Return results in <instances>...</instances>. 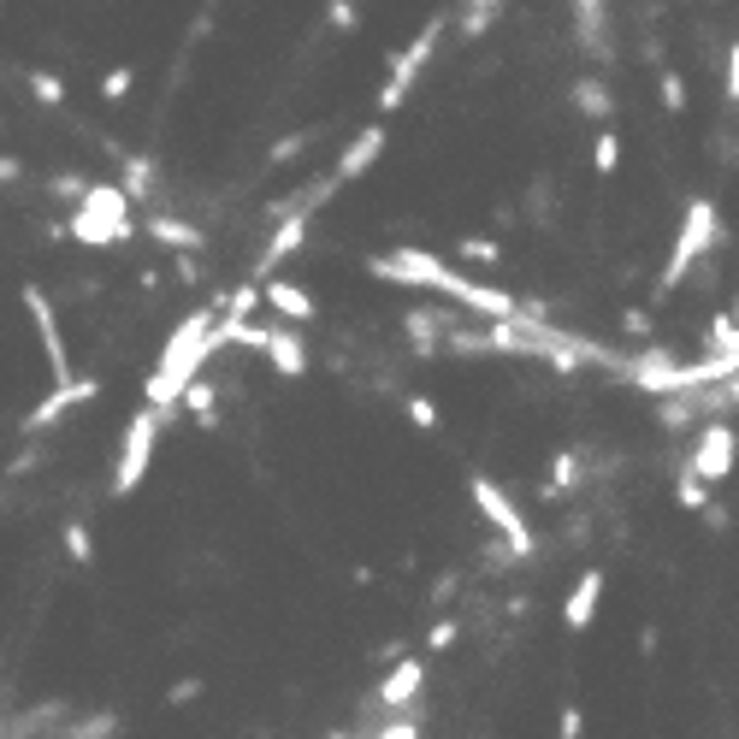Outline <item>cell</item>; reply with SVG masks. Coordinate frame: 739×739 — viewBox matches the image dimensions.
Listing matches in <instances>:
<instances>
[{
    "mask_svg": "<svg viewBox=\"0 0 739 739\" xmlns=\"http://www.w3.org/2000/svg\"><path fill=\"white\" fill-rule=\"evenodd\" d=\"M367 272H373V279H385V284H403V290H438V296L461 302V308H468V314H479V320H509L514 308H521V296H509V290H497V284L468 279V272H456V267L444 261V254H433V249L367 254Z\"/></svg>",
    "mask_w": 739,
    "mask_h": 739,
    "instance_id": "obj_1",
    "label": "cell"
},
{
    "mask_svg": "<svg viewBox=\"0 0 739 739\" xmlns=\"http://www.w3.org/2000/svg\"><path fill=\"white\" fill-rule=\"evenodd\" d=\"M214 320H219V296H214V302H201L196 314H184L178 325H171V337H166L160 361L148 367L143 397H148V408H160L166 420H171V408H178V391L190 385L196 373H208V361L219 355V332H214Z\"/></svg>",
    "mask_w": 739,
    "mask_h": 739,
    "instance_id": "obj_2",
    "label": "cell"
},
{
    "mask_svg": "<svg viewBox=\"0 0 739 739\" xmlns=\"http://www.w3.org/2000/svg\"><path fill=\"white\" fill-rule=\"evenodd\" d=\"M60 231L83 249H118L136 237V201L118 190V184H90V190L72 201V219H65Z\"/></svg>",
    "mask_w": 739,
    "mask_h": 739,
    "instance_id": "obj_3",
    "label": "cell"
},
{
    "mask_svg": "<svg viewBox=\"0 0 739 739\" xmlns=\"http://www.w3.org/2000/svg\"><path fill=\"white\" fill-rule=\"evenodd\" d=\"M716 243H721V208H716L710 196H693V201H686L680 231H675V249H668V261L657 272V302L668 296V290H680L686 279H693V267L710 261Z\"/></svg>",
    "mask_w": 739,
    "mask_h": 739,
    "instance_id": "obj_4",
    "label": "cell"
},
{
    "mask_svg": "<svg viewBox=\"0 0 739 739\" xmlns=\"http://www.w3.org/2000/svg\"><path fill=\"white\" fill-rule=\"evenodd\" d=\"M160 433H166V415L160 408H136V415L125 420V433H118V456H113V473H107V497H136V486L148 479L154 468V450H160Z\"/></svg>",
    "mask_w": 739,
    "mask_h": 739,
    "instance_id": "obj_5",
    "label": "cell"
},
{
    "mask_svg": "<svg viewBox=\"0 0 739 739\" xmlns=\"http://www.w3.org/2000/svg\"><path fill=\"white\" fill-rule=\"evenodd\" d=\"M444 30H450V19H426L420 30H415V42L403 48L397 60H391V77L379 83V113H397L408 95H415V83H420V72L433 65V54H438V42H444Z\"/></svg>",
    "mask_w": 739,
    "mask_h": 739,
    "instance_id": "obj_6",
    "label": "cell"
},
{
    "mask_svg": "<svg viewBox=\"0 0 739 739\" xmlns=\"http://www.w3.org/2000/svg\"><path fill=\"white\" fill-rule=\"evenodd\" d=\"M468 497H473L479 521H491L497 539L509 544V556H532V527H527V514H521V503H514L503 486H497V479L473 473V479H468Z\"/></svg>",
    "mask_w": 739,
    "mask_h": 739,
    "instance_id": "obj_7",
    "label": "cell"
},
{
    "mask_svg": "<svg viewBox=\"0 0 739 739\" xmlns=\"http://www.w3.org/2000/svg\"><path fill=\"white\" fill-rule=\"evenodd\" d=\"M733 444H739V433H733V420H704L698 426V438H693V450H686V468H693L704 486H721V479L733 473Z\"/></svg>",
    "mask_w": 739,
    "mask_h": 739,
    "instance_id": "obj_8",
    "label": "cell"
},
{
    "mask_svg": "<svg viewBox=\"0 0 739 739\" xmlns=\"http://www.w3.org/2000/svg\"><path fill=\"white\" fill-rule=\"evenodd\" d=\"M24 314H30V325H37V337H42V355H48V367H54V385L77 379L72 350H65V332H60V314H54V296H48L42 284H24Z\"/></svg>",
    "mask_w": 739,
    "mask_h": 739,
    "instance_id": "obj_9",
    "label": "cell"
},
{
    "mask_svg": "<svg viewBox=\"0 0 739 739\" xmlns=\"http://www.w3.org/2000/svg\"><path fill=\"white\" fill-rule=\"evenodd\" d=\"M622 379L645 397H668V391H680V355L663 350V343H645L622 361Z\"/></svg>",
    "mask_w": 739,
    "mask_h": 739,
    "instance_id": "obj_10",
    "label": "cell"
},
{
    "mask_svg": "<svg viewBox=\"0 0 739 739\" xmlns=\"http://www.w3.org/2000/svg\"><path fill=\"white\" fill-rule=\"evenodd\" d=\"M308 226H314V201H302V208H290L284 219H272V237H267V249L254 254V267H249V279L261 284V279H272L290 254L302 249V237H308Z\"/></svg>",
    "mask_w": 739,
    "mask_h": 739,
    "instance_id": "obj_11",
    "label": "cell"
},
{
    "mask_svg": "<svg viewBox=\"0 0 739 739\" xmlns=\"http://www.w3.org/2000/svg\"><path fill=\"white\" fill-rule=\"evenodd\" d=\"M90 397H101V379H65V385H54V391H48V397L24 415V433H30V438L48 433V426H60L72 408H83Z\"/></svg>",
    "mask_w": 739,
    "mask_h": 739,
    "instance_id": "obj_12",
    "label": "cell"
},
{
    "mask_svg": "<svg viewBox=\"0 0 739 739\" xmlns=\"http://www.w3.org/2000/svg\"><path fill=\"white\" fill-rule=\"evenodd\" d=\"M574 48L597 65L615 60V42H610V0H574Z\"/></svg>",
    "mask_w": 739,
    "mask_h": 739,
    "instance_id": "obj_13",
    "label": "cell"
},
{
    "mask_svg": "<svg viewBox=\"0 0 739 739\" xmlns=\"http://www.w3.org/2000/svg\"><path fill=\"white\" fill-rule=\"evenodd\" d=\"M420 693H426V663L397 657L385 668V680L373 686V704H379V710H408V704H420Z\"/></svg>",
    "mask_w": 739,
    "mask_h": 739,
    "instance_id": "obj_14",
    "label": "cell"
},
{
    "mask_svg": "<svg viewBox=\"0 0 739 739\" xmlns=\"http://www.w3.org/2000/svg\"><path fill=\"white\" fill-rule=\"evenodd\" d=\"M379 154H385V118L379 125H367V131H355V143L337 154V166H332V184L343 190V184H355V178H367L373 166H379Z\"/></svg>",
    "mask_w": 739,
    "mask_h": 739,
    "instance_id": "obj_15",
    "label": "cell"
},
{
    "mask_svg": "<svg viewBox=\"0 0 739 739\" xmlns=\"http://www.w3.org/2000/svg\"><path fill=\"white\" fill-rule=\"evenodd\" d=\"M261 308H272L284 325H308V320L320 314V302L308 296L296 279H279V272H272V279H261Z\"/></svg>",
    "mask_w": 739,
    "mask_h": 739,
    "instance_id": "obj_16",
    "label": "cell"
},
{
    "mask_svg": "<svg viewBox=\"0 0 739 739\" xmlns=\"http://www.w3.org/2000/svg\"><path fill=\"white\" fill-rule=\"evenodd\" d=\"M456 325V314H444V308H408L403 314V332H408V350L415 355H444V332Z\"/></svg>",
    "mask_w": 739,
    "mask_h": 739,
    "instance_id": "obj_17",
    "label": "cell"
},
{
    "mask_svg": "<svg viewBox=\"0 0 739 739\" xmlns=\"http://www.w3.org/2000/svg\"><path fill=\"white\" fill-rule=\"evenodd\" d=\"M143 231H148V243H160V249H171V254H201L208 249V237H201V226H190V219H178V214H166V208H154L148 219H143Z\"/></svg>",
    "mask_w": 739,
    "mask_h": 739,
    "instance_id": "obj_18",
    "label": "cell"
},
{
    "mask_svg": "<svg viewBox=\"0 0 739 739\" xmlns=\"http://www.w3.org/2000/svg\"><path fill=\"white\" fill-rule=\"evenodd\" d=\"M597 604H604V569H586L574 580V592H569V604H562V627L569 633H586L597 622Z\"/></svg>",
    "mask_w": 739,
    "mask_h": 739,
    "instance_id": "obj_19",
    "label": "cell"
},
{
    "mask_svg": "<svg viewBox=\"0 0 739 739\" xmlns=\"http://www.w3.org/2000/svg\"><path fill=\"white\" fill-rule=\"evenodd\" d=\"M261 355L284 373V379H302L308 373V343H302L296 325H267V350Z\"/></svg>",
    "mask_w": 739,
    "mask_h": 739,
    "instance_id": "obj_20",
    "label": "cell"
},
{
    "mask_svg": "<svg viewBox=\"0 0 739 739\" xmlns=\"http://www.w3.org/2000/svg\"><path fill=\"white\" fill-rule=\"evenodd\" d=\"M569 101H574L580 118H597V125H610V113H615V95H610L604 77H574L569 83Z\"/></svg>",
    "mask_w": 739,
    "mask_h": 739,
    "instance_id": "obj_21",
    "label": "cell"
},
{
    "mask_svg": "<svg viewBox=\"0 0 739 739\" xmlns=\"http://www.w3.org/2000/svg\"><path fill=\"white\" fill-rule=\"evenodd\" d=\"M178 403L196 415V426H201V433H214V426H219V385L208 379V373H196V379L178 391Z\"/></svg>",
    "mask_w": 739,
    "mask_h": 739,
    "instance_id": "obj_22",
    "label": "cell"
},
{
    "mask_svg": "<svg viewBox=\"0 0 739 739\" xmlns=\"http://www.w3.org/2000/svg\"><path fill=\"white\" fill-rule=\"evenodd\" d=\"M154 184H160V160H154V154H125V178H118V190H125L131 201H148Z\"/></svg>",
    "mask_w": 739,
    "mask_h": 739,
    "instance_id": "obj_23",
    "label": "cell"
},
{
    "mask_svg": "<svg viewBox=\"0 0 739 739\" xmlns=\"http://www.w3.org/2000/svg\"><path fill=\"white\" fill-rule=\"evenodd\" d=\"M72 721V716H65ZM118 728H125V716L118 710H90V716H77L72 728H60L54 739H118Z\"/></svg>",
    "mask_w": 739,
    "mask_h": 739,
    "instance_id": "obj_24",
    "label": "cell"
},
{
    "mask_svg": "<svg viewBox=\"0 0 739 739\" xmlns=\"http://www.w3.org/2000/svg\"><path fill=\"white\" fill-rule=\"evenodd\" d=\"M704 355H739V320H733V308H716V320L704 325Z\"/></svg>",
    "mask_w": 739,
    "mask_h": 739,
    "instance_id": "obj_25",
    "label": "cell"
},
{
    "mask_svg": "<svg viewBox=\"0 0 739 739\" xmlns=\"http://www.w3.org/2000/svg\"><path fill=\"white\" fill-rule=\"evenodd\" d=\"M580 486V456L574 450H556V461H550V479H544V503H556V497H569Z\"/></svg>",
    "mask_w": 739,
    "mask_h": 739,
    "instance_id": "obj_26",
    "label": "cell"
},
{
    "mask_svg": "<svg viewBox=\"0 0 739 739\" xmlns=\"http://www.w3.org/2000/svg\"><path fill=\"white\" fill-rule=\"evenodd\" d=\"M497 19H503V7H497V0H468V7H461V24H456V30L473 42V37H486Z\"/></svg>",
    "mask_w": 739,
    "mask_h": 739,
    "instance_id": "obj_27",
    "label": "cell"
},
{
    "mask_svg": "<svg viewBox=\"0 0 739 739\" xmlns=\"http://www.w3.org/2000/svg\"><path fill=\"white\" fill-rule=\"evenodd\" d=\"M361 739H420V710L408 704V710H391V721H379L373 733H361Z\"/></svg>",
    "mask_w": 739,
    "mask_h": 739,
    "instance_id": "obj_28",
    "label": "cell"
},
{
    "mask_svg": "<svg viewBox=\"0 0 739 739\" xmlns=\"http://www.w3.org/2000/svg\"><path fill=\"white\" fill-rule=\"evenodd\" d=\"M60 550L77 562V569H90V562H95V539H90V527H83V521H65V532H60Z\"/></svg>",
    "mask_w": 739,
    "mask_h": 739,
    "instance_id": "obj_29",
    "label": "cell"
},
{
    "mask_svg": "<svg viewBox=\"0 0 739 739\" xmlns=\"http://www.w3.org/2000/svg\"><path fill=\"white\" fill-rule=\"evenodd\" d=\"M456 261H468V267H497V261H503V249H497V237H461V243H456Z\"/></svg>",
    "mask_w": 739,
    "mask_h": 739,
    "instance_id": "obj_30",
    "label": "cell"
},
{
    "mask_svg": "<svg viewBox=\"0 0 739 739\" xmlns=\"http://www.w3.org/2000/svg\"><path fill=\"white\" fill-rule=\"evenodd\" d=\"M314 143H320V131H296V136H279V143L267 148V166H290V160H296V154H308Z\"/></svg>",
    "mask_w": 739,
    "mask_h": 739,
    "instance_id": "obj_31",
    "label": "cell"
},
{
    "mask_svg": "<svg viewBox=\"0 0 739 739\" xmlns=\"http://www.w3.org/2000/svg\"><path fill=\"white\" fill-rule=\"evenodd\" d=\"M675 503H680V509H704V503H710V486H704V479L686 468V461H680V473H675Z\"/></svg>",
    "mask_w": 739,
    "mask_h": 739,
    "instance_id": "obj_32",
    "label": "cell"
},
{
    "mask_svg": "<svg viewBox=\"0 0 739 739\" xmlns=\"http://www.w3.org/2000/svg\"><path fill=\"white\" fill-rule=\"evenodd\" d=\"M657 101H663V113H686V77L675 72V65L657 72Z\"/></svg>",
    "mask_w": 739,
    "mask_h": 739,
    "instance_id": "obj_33",
    "label": "cell"
},
{
    "mask_svg": "<svg viewBox=\"0 0 739 739\" xmlns=\"http://www.w3.org/2000/svg\"><path fill=\"white\" fill-rule=\"evenodd\" d=\"M30 95H37L42 107H65V77H54V72H30Z\"/></svg>",
    "mask_w": 739,
    "mask_h": 739,
    "instance_id": "obj_34",
    "label": "cell"
},
{
    "mask_svg": "<svg viewBox=\"0 0 739 739\" xmlns=\"http://www.w3.org/2000/svg\"><path fill=\"white\" fill-rule=\"evenodd\" d=\"M592 166H597V171H604V178H610V171H615V166H622V136H615V131H597V148H592Z\"/></svg>",
    "mask_w": 739,
    "mask_h": 739,
    "instance_id": "obj_35",
    "label": "cell"
},
{
    "mask_svg": "<svg viewBox=\"0 0 739 739\" xmlns=\"http://www.w3.org/2000/svg\"><path fill=\"white\" fill-rule=\"evenodd\" d=\"M403 408H408V420H415L420 433H438V420H444V415H438V403H433V397H420V391H408V403H403Z\"/></svg>",
    "mask_w": 739,
    "mask_h": 739,
    "instance_id": "obj_36",
    "label": "cell"
},
{
    "mask_svg": "<svg viewBox=\"0 0 739 739\" xmlns=\"http://www.w3.org/2000/svg\"><path fill=\"white\" fill-rule=\"evenodd\" d=\"M201 693H208V680H196V675H178V680L166 686V704H171V710H184V704H196Z\"/></svg>",
    "mask_w": 739,
    "mask_h": 739,
    "instance_id": "obj_37",
    "label": "cell"
},
{
    "mask_svg": "<svg viewBox=\"0 0 739 739\" xmlns=\"http://www.w3.org/2000/svg\"><path fill=\"white\" fill-rule=\"evenodd\" d=\"M461 639V622H450V615H438L433 627H426V650H450Z\"/></svg>",
    "mask_w": 739,
    "mask_h": 739,
    "instance_id": "obj_38",
    "label": "cell"
},
{
    "mask_svg": "<svg viewBox=\"0 0 739 739\" xmlns=\"http://www.w3.org/2000/svg\"><path fill=\"white\" fill-rule=\"evenodd\" d=\"M721 101H728V107L739 101V48L733 42H728V54H721Z\"/></svg>",
    "mask_w": 739,
    "mask_h": 739,
    "instance_id": "obj_39",
    "label": "cell"
},
{
    "mask_svg": "<svg viewBox=\"0 0 739 739\" xmlns=\"http://www.w3.org/2000/svg\"><path fill=\"white\" fill-rule=\"evenodd\" d=\"M48 190H54L60 201H77L83 190H90V178H83V171H54V178H48Z\"/></svg>",
    "mask_w": 739,
    "mask_h": 739,
    "instance_id": "obj_40",
    "label": "cell"
},
{
    "mask_svg": "<svg viewBox=\"0 0 739 739\" xmlns=\"http://www.w3.org/2000/svg\"><path fill=\"white\" fill-rule=\"evenodd\" d=\"M556 739H586V710H580V704H562V716H556Z\"/></svg>",
    "mask_w": 739,
    "mask_h": 739,
    "instance_id": "obj_41",
    "label": "cell"
},
{
    "mask_svg": "<svg viewBox=\"0 0 739 739\" xmlns=\"http://www.w3.org/2000/svg\"><path fill=\"white\" fill-rule=\"evenodd\" d=\"M131 83H136L131 65H113V72L101 77V95H107V101H125V95H131Z\"/></svg>",
    "mask_w": 739,
    "mask_h": 739,
    "instance_id": "obj_42",
    "label": "cell"
},
{
    "mask_svg": "<svg viewBox=\"0 0 739 739\" xmlns=\"http://www.w3.org/2000/svg\"><path fill=\"white\" fill-rule=\"evenodd\" d=\"M171 272H178V284H190V290H196V284H208V267H201L190 249H184L178 261H171Z\"/></svg>",
    "mask_w": 739,
    "mask_h": 739,
    "instance_id": "obj_43",
    "label": "cell"
},
{
    "mask_svg": "<svg viewBox=\"0 0 739 739\" xmlns=\"http://www.w3.org/2000/svg\"><path fill=\"white\" fill-rule=\"evenodd\" d=\"M325 24L332 30H355L361 19H355V0H325Z\"/></svg>",
    "mask_w": 739,
    "mask_h": 739,
    "instance_id": "obj_44",
    "label": "cell"
},
{
    "mask_svg": "<svg viewBox=\"0 0 739 739\" xmlns=\"http://www.w3.org/2000/svg\"><path fill=\"white\" fill-rule=\"evenodd\" d=\"M698 514H704V527H710V532H733V509L728 503H704Z\"/></svg>",
    "mask_w": 739,
    "mask_h": 739,
    "instance_id": "obj_45",
    "label": "cell"
},
{
    "mask_svg": "<svg viewBox=\"0 0 739 739\" xmlns=\"http://www.w3.org/2000/svg\"><path fill=\"white\" fill-rule=\"evenodd\" d=\"M456 592H461V574H438V580H433V592H426V597H433V610H444Z\"/></svg>",
    "mask_w": 739,
    "mask_h": 739,
    "instance_id": "obj_46",
    "label": "cell"
},
{
    "mask_svg": "<svg viewBox=\"0 0 739 739\" xmlns=\"http://www.w3.org/2000/svg\"><path fill=\"white\" fill-rule=\"evenodd\" d=\"M622 325H627L633 337H645L650 332V314H645V308H622Z\"/></svg>",
    "mask_w": 739,
    "mask_h": 739,
    "instance_id": "obj_47",
    "label": "cell"
},
{
    "mask_svg": "<svg viewBox=\"0 0 739 739\" xmlns=\"http://www.w3.org/2000/svg\"><path fill=\"white\" fill-rule=\"evenodd\" d=\"M24 171V160H12V154H0V184H12Z\"/></svg>",
    "mask_w": 739,
    "mask_h": 739,
    "instance_id": "obj_48",
    "label": "cell"
},
{
    "mask_svg": "<svg viewBox=\"0 0 739 739\" xmlns=\"http://www.w3.org/2000/svg\"><path fill=\"white\" fill-rule=\"evenodd\" d=\"M325 739H361V728H337V733H325Z\"/></svg>",
    "mask_w": 739,
    "mask_h": 739,
    "instance_id": "obj_49",
    "label": "cell"
}]
</instances>
